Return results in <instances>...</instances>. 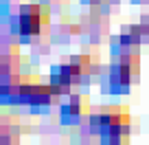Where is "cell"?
<instances>
[{
    "mask_svg": "<svg viewBox=\"0 0 149 145\" xmlns=\"http://www.w3.org/2000/svg\"><path fill=\"white\" fill-rule=\"evenodd\" d=\"M90 2H99V0H90Z\"/></svg>",
    "mask_w": 149,
    "mask_h": 145,
    "instance_id": "8992f818",
    "label": "cell"
},
{
    "mask_svg": "<svg viewBox=\"0 0 149 145\" xmlns=\"http://www.w3.org/2000/svg\"><path fill=\"white\" fill-rule=\"evenodd\" d=\"M92 130L99 132L105 141H125L130 132V117L125 110L105 108L103 112L92 117Z\"/></svg>",
    "mask_w": 149,
    "mask_h": 145,
    "instance_id": "6da1fadb",
    "label": "cell"
},
{
    "mask_svg": "<svg viewBox=\"0 0 149 145\" xmlns=\"http://www.w3.org/2000/svg\"><path fill=\"white\" fill-rule=\"evenodd\" d=\"M84 99L81 97H72L70 99V103L66 106V110H64V117H77V114H81L84 112Z\"/></svg>",
    "mask_w": 149,
    "mask_h": 145,
    "instance_id": "5b68a950",
    "label": "cell"
},
{
    "mask_svg": "<svg viewBox=\"0 0 149 145\" xmlns=\"http://www.w3.org/2000/svg\"><path fill=\"white\" fill-rule=\"evenodd\" d=\"M134 70H136V62H121V64H114L112 66V73H110V81L114 86H127L130 79L134 77Z\"/></svg>",
    "mask_w": 149,
    "mask_h": 145,
    "instance_id": "277c9868",
    "label": "cell"
},
{
    "mask_svg": "<svg viewBox=\"0 0 149 145\" xmlns=\"http://www.w3.org/2000/svg\"><path fill=\"white\" fill-rule=\"evenodd\" d=\"M18 92L26 103H35L37 106V103H51L53 99L61 92V88L57 84L55 86H37V84L29 86V84H22V86H18Z\"/></svg>",
    "mask_w": 149,
    "mask_h": 145,
    "instance_id": "3957f363",
    "label": "cell"
},
{
    "mask_svg": "<svg viewBox=\"0 0 149 145\" xmlns=\"http://www.w3.org/2000/svg\"><path fill=\"white\" fill-rule=\"evenodd\" d=\"M46 22V9L40 5H26L18 15V31L22 35H37Z\"/></svg>",
    "mask_w": 149,
    "mask_h": 145,
    "instance_id": "7a4b0ae2",
    "label": "cell"
}]
</instances>
